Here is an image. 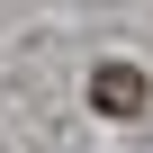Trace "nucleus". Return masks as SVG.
Instances as JSON below:
<instances>
[{"label":"nucleus","mask_w":153,"mask_h":153,"mask_svg":"<svg viewBox=\"0 0 153 153\" xmlns=\"http://www.w3.org/2000/svg\"><path fill=\"white\" fill-rule=\"evenodd\" d=\"M90 99H99L108 117H135V108H144V72H135V63H99V72H90Z\"/></svg>","instance_id":"obj_1"}]
</instances>
